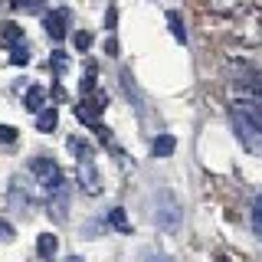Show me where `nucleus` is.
Instances as JSON below:
<instances>
[{
  "label": "nucleus",
  "instance_id": "nucleus-1",
  "mask_svg": "<svg viewBox=\"0 0 262 262\" xmlns=\"http://www.w3.org/2000/svg\"><path fill=\"white\" fill-rule=\"evenodd\" d=\"M233 36L246 46H262V10H246L239 16V27H233Z\"/></svg>",
  "mask_w": 262,
  "mask_h": 262
},
{
  "label": "nucleus",
  "instance_id": "nucleus-2",
  "mask_svg": "<svg viewBox=\"0 0 262 262\" xmlns=\"http://www.w3.org/2000/svg\"><path fill=\"white\" fill-rule=\"evenodd\" d=\"M233 125H236V138H239L252 154L262 158V128L249 118V115H243V112H233Z\"/></svg>",
  "mask_w": 262,
  "mask_h": 262
},
{
  "label": "nucleus",
  "instance_id": "nucleus-3",
  "mask_svg": "<svg viewBox=\"0 0 262 262\" xmlns=\"http://www.w3.org/2000/svg\"><path fill=\"white\" fill-rule=\"evenodd\" d=\"M30 170L36 174V180L46 187V190H59V187H62V174H59V167H56L49 158H36L30 164Z\"/></svg>",
  "mask_w": 262,
  "mask_h": 262
},
{
  "label": "nucleus",
  "instance_id": "nucleus-4",
  "mask_svg": "<svg viewBox=\"0 0 262 262\" xmlns=\"http://www.w3.org/2000/svg\"><path fill=\"white\" fill-rule=\"evenodd\" d=\"M105 105H108V98H105V92L85 95V98H82V102L76 105V118H82L85 125H95L98 112H105Z\"/></svg>",
  "mask_w": 262,
  "mask_h": 262
},
{
  "label": "nucleus",
  "instance_id": "nucleus-5",
  "mask_svg": "<svg viewBox=\"0 0 262 262\" xmlns=\"http://www.w3.org/2000/svg\"><path fill=\"white\" fill-rule=\"evenodd\" d=\"M252 7H256V0H207V10L220 16H243Z\"/></svg>",
  "mask_w": 262,
  "mask_h": 262
},
{
  "label": "nucleus",
  "instance_id": "nucleus-6",
  "mask_svg": "<svg viewBox=\"0 0 262 262\" xmlns=\"http://www.w3.org/2000/svg\"><path fill=\"white\" fill-rule=\"evenodd\" d=\"M158 223L161 226H177L180 223V203L170 193H158Z\"/></svg>",
  "mask_w": 262,
  "mask_h": 262
},
{
  "label": "nucleus",
  "instance_id": "nucleus-7",
  "mask_svg": "<svg viewBox=\"0 0 262 262\" xmlns=\"http://www.w3.org/2000/svg\"><path fill=\"white\" fill-rule=\"evenodd\" d=\"M43 27L53 39H62L66 36V27H69V10H53L43 16Z\"/></svg>",
  "mask_w": 262,
  "mask_h": 262
},
{
  "label": "nucleus",
  "instance_id": "nucleus-8",
  "mask_svg": "<svg viewBox=\"0 0 262 262\" xmlns=\"http://www.w3.org/2000/svg\"><path fill=\"white\" fill-rule=\"evenodd\" d=\"M0 46H7V49L23 46V27H16L13 20H4L0 23Z\"/></svg>",
  "mask_w": 262,
  "mask_h": 262
},
{
  "label": "nucleus",
  "instance_id": "nucleus-9",
  "mask_svg": "<svg viewBox=\"0 0 262 262\" xmlns=\"http://www.w3.org/2000/svg\"><path fill=\"white\" fill-rule=\"evenodd\" d=\"M43 102H46V89L30 85L27 95H23V105H27V112H43Z\"/></svg>",
  "mask_w": 262,
  "mask_h": 262
},
{
  "label": "nucleus",
  "instance_id": "nucleus-10",
  "mask_svg": "<svg viewBox=\"0 0 262 262\" xmlns=\"http://www.w3.org/2000/svg\"><path fill=\"white\" fill-rule=\"evenodd\" d=\"M174 147H177L174 135H158V138H154V144H151V151H154V158H170Z\"/></svg>",
  "mask_w": 262,
  "mask_h": 262
},
{
  "label": "nucleus",
  "instance_id": "nucleus-11",
  "mask_svg": "<svg viewBox=\"0 0 262 262\" xmlns=\"http://www.w3.org/2000/svg\"><path fill=\"white\" fill-rule=\"evenodd\" d=\"M56 249H59V243H56V236L53 233H43L36 239V252H39V259H53L56 256Z\"/></svg>",
  "mask_w": 262,
  "mask_h": 262
},
{
  "label": "nucleus",
  "instance_id": "nucleus-12",
  "mask_svg": "<svg viewBox=\"0 0 262 262\" xmlns=\"http://www.w3.org/2000/svg\"><path fill=\"white\" fill-rule=\"evenodd\" d=\"M56 125H59V112H56V108H43L36 115V128L39 131H53Z\"/></svg>",
  "mask_w": 262,
  "mask_h": 262
},
{
  "label": "nucleus",
  "instance_id": "nucleus-13",
  "mask_svg": "<svg viewBox=\"0 0 262 262\" xmlns=\"http://www.w3.org/2000/svg\"><path fill=\"white\" fill-rule=\"evenodd\" d=\"M167 23H170V33H174L177 43H187V30H184V20H180V13H177V10H170V13H167Z\"/></svg>",
  "mask_w": 262,
  "mask_h": 262
},
{
  "label": "nucleus",
  "instance_id": "nucleus-14",
  "mask_svg": "<svg viewBox=\"0 0 262 262\" xmlns=\"http://www.w3.org/2000/svg\"><path fill=\"white\" fill-rule=\"evenodd\" d=\"M239 112H243V115H249V118L262 128V98H259V102H246V108H239Z\"/></svg>",
  "mask_w": 262,
  "mask_h": 262
},
{
  "label": "nucleus",
  "instance_id": "nucleus-15",
  "mask_svg": "<svg viewBox=\"0 0 262 262\" xmlns=\"http://www.w3.org/2000/svg\"><path fill=\"white\" fill-rule=\"evenodd\" d=\"M108 220H112V226H115V229L128 233V220H125V210H121V207H115V210L108 213Z\"/></svg>",
  "mask_w": 262,
  "mask_h": 262
},
{
  "label": "nucleus",
  "instance_id": "nucleus-16",
  "mask_svg": "<svg viewBox=\"0 0 262 262\" xmlns=\"http://www.w3.org/2000/svg\"><path fill=\"white\" fill-rule=\"evenodd\" d=\"M72 43H76V49H79V53H85V49L92 46V33H89V30H79L76 36H72Z\"/></svg>",
  "mask_w": 262,
  "mask_h": 262
},
{
  "label": "nucleus",
  "instance_id": "nucleus-17",
  "mask_svg": "<svg viewBox=\"0 0 262 262\" xmlns=\"http://www.w3.org/2000/svg\"><path fill=\"white\" fill-rule=\"evenodd\" d=\"M82 184H85V190H89V193H95V190H98V184H95V170L89 167V164H85V174H82Z\"/></svg>",
  "mask_w": 262,
  "mask_h": 262
},
{
  "label": "nucleus",
  "instance_id": "nucleus-18",
  "mask_svg": "<svg viewBox=\"0 0 262 262\" xmlns=\"http://www.w3.org/2000/svg\"><path fill=\"white\" fill-rule=\"evenodd\" d=\"M16 10H39L43 7V0H13Z\"/></svg>",
  "mask_w": 262,
  "mask_h": 262
},
{
  "label": "nucleus",
  "instance_id": "nucleus-19",
  "mask_svg": "<svg viewBox=\"0 0 262 262\" xmlns=\"http://www.w3.org/2000/svg\"><path fill=\"white\" fill-rule=\"evenodd\" d=\"M10 59H13L16 66H23V62H30V53H27V46H16V49H13V56H10Z\"/></svg>",
  "mask_w": 262,
  "mask_h": 262
},
{
  "label": "nucleus",
  "instance_id": "nucleus-20",
  "mask_svg": "<svg viewBox=\"0 0 262 262\" xmlns=\"http://www.w3.org/2000/svg\"><path fill=\"white\" fill-rule=\"evenodd\" d=\"M0 141H16V128H10V125H0Z\"/></svg>",
  "mask_w": 262,
  "mask_h": 262
},
{
  "label": "nucleus",
  "instance_id": "nucleus-21",
  "mask_svg": "<svg viewBox=\"0 0 262 262\" xmlns=\"http://www.w3.org/2000/svg\"><path fill=\"white\" fill-rule=\"evenodd\" d=\"M13 236H16V233H13V226L7 223V220H0V239H13Z\"/></svg>",
  "mask_w": 262,
  "mask_h": 262
},
{
  "label": "nucleus",
  "instance_id": "nucleus-22",
  "mask_svg": "<svg viewBox=\"0 0 262 262\" xmlns=\"http://www.w3.org/2000/svg\"><path fill=\"white\" fill-rule=\"evenodd\" d=\"M115 20H118V10L108 7V13H105V30H115Z\"/></svg>",
  "mask_w": 262,
  "mask_h": 262
},
{
  "label": "nucleus",
  "instance_id": "nucleus-23",
  "mask_svg": "<svg viewBox=\"0 0 262 262\" xmlns=\"http://www.w3.org/2000/svg\"><path fill=\"white\" fill-rule=\"evenodd\" d=\"M53 66H56V72H66V66H69V62H66L62 53H53Z\"/></svg>",
  "mask_w": 262,
  "mask_h": 262
},
{
  "label": "nucleus",
  "instance_id": "nucleus-24",
  "mask_svg": "<svg viewBox=\"0 0 262 262\" xmlns=\"http://www.w3.org/2000/svg\"><path fill=\"white\" fill-rule=\"evenodd\" d=\"M252 226H256V233H259V239H262V213H252Z\"/></svg>",
  "mask_w": 262,
  "mask_h": 262
},
{
  "label": "nucleus",
  "instance_id": "nucleus-25",
  "mask_svg": "<svg viewBox=\"0 0 262 262\" xmlns=\"http://www.w3.org/2000/svg\"><path fill=\"white\" fill-rule=\"evenodd\" d=\"M256 213H262V193L256 196Z\"/></svg>",
  "mask_w": 262,
  "mask_h": 262
},
{
  "label": "nucleus",
  "instance_id": "nucleus-26",
  "mask_svg": "<svg viewBox=\"0 0 262 262\" xmlns=\"http://www.w3.org/2000/svg\"><path fill=\"white\" fill-rule=\"evenodd\" d=\"M62 262H82V259L79 256H69V259H62Z\"/></svg>",
  "mask_w": 262,
  "mask_h": 262
},
{
  "label": "nucleus",
  "instance_id": "nucleus-27",
  "mask_svg": "<svg viewBox=\"0 0 262 262\" xmlns=\"http://www.w3.org/2000/svg\"><path fill=\"white\" fill-rule=\"evenodd\" d=\"M220 262H226V259H220Z\"/></svg>",
  "mask_w": 262,
  "mask_h": 262
}]
</instances>
